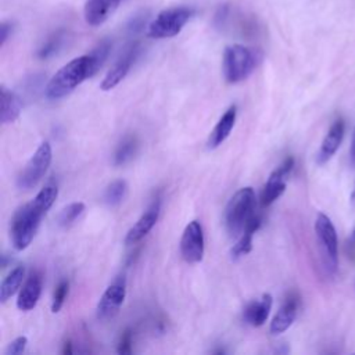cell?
<instances>
[{"mask_svg":"<svg viewBox=\"0 0 355 355\" xmlns=\"http://www.w3.org/2000/svg\"><path fill=\"white\" fill-rule=\"evenodd\" d=\"M57 196V186L53 183L46 184L31 202L17 209L10 226L11 244L17 251H22L31 244L42 218L53 207Z\"/></svg>","mask_w":355,"mask_h":355,"instance_id":"cell-1","label":"cell"},{"mask_svg":"<svg viewBox=\"0 0 355 355\" xmlns=\"http://www.w3.org/2000/svg\"><path fill=\"white\" fill-rule=\"evenodd\" d=\"M103 62L93 54L76 57L61 67L46 86V97L50 100H60L75 90L82 82L92 78Z\"/></svg>","mask_w":355,"mask_h":355,"instance_id":"cell-2","label":"cell"},{"mask_svg":"<svg viewBox=\"0 0 355 355\" xmlns=\"http://www.w3.org/2000/svg\"><path fill=\"white\" fill-rule=\"evenodd\" d=\"M255 193L250 186L237 190L232 196L225 209V226L229 236L236 237L244 230L245 225L255 215Z\"/></svg>","mask_w":355,"mask_h":355,"instance_id":"cell-3","label":"cell"},{"mask_svg":"<svg viewBox=\"0 0 355 355\" xmlns=\"http://www.w3.org/2000/svg\"><path fill=\"white\" fill-rule=\"evenodd\" d=\"M258 64V54L255 50L243 46L232 44L223 53V76L229 83H239L247 79Z\"/></svg>","mask_w":355,"mask_h":355,"instance_id":"cell-4","label":"cell"},{"mask_svg":"<svg viewBox=\"0 0 355 355\" xmlns=\"http://www.w3.org/2000/svg\"><path fill=\"white\" fill-rule=\"evenodd\" d=\"M194 10L190 7H171L162 10L147 26V36L153 39H168L176 36L191 18Z\"/></svg>","mask_w":355,"mask_h":355,"instance_id":"cell-5","label":"cell"},{"mask_svg":"<svg viewBox=\"0 0 355 355\" xmlns=\"http://www.w3.org/2000/svg\"><path fill=\"white\" fill-rule=\"evenodd\" d=\"M53 158L51 146L44 141L42 143L33 155L29 158L24 169L19 172L17 178V187L19 190H29L35 187L42 178L46 175Z\"/></svg>","mask_w":355,"mask_h":355,"instance_id":"cell-6","label":"cell"},{"mask_svg":"<svg viewBox=\"0 0 355 355\" xmlns=\"http://www.w3.org/2000/svg\"><path fill=\"white\" fill-rule=\"evenodd\" d=\"M315 233H316L319 245L323 251V255L326 258L327 266L334 270L337 266L338 241H337L336 229L327 215H324L322 212L318 214L316 220H315Z\"/></svg>","mask_w":355,"mask_h":355,"instance_id":"cell-7","label":"cell"},{"mask_svg":"<svg viewBox=\"0 0 355 355\" xmlns=\"http://www.w3.org/2000/svg\"><path fill=\"white\" fill-rule=\"evenodd\" d=\"M125 297H126V282L123 276H119L105 288V291L100 297L96 308L97 319L108 320L114 318L118 313L119 308L122 306Z\"/></svg>","mask_w":355,"mask_h":355,"instance_id":"cell-8","label":"cell"},{"mask_svg":"<svg viewBox=\"0 0 355 355\" xmlns=\"http://www.w3.org/2000/svg\"><path fill=\"white\" fill-rule=\"evenodd\" d=\"M180 255L187 263H197L204 257V232L200 220L186 225L180 239Z\"/></svg>","mask_w":355,"mask_h":355,"instance_id":"cell-9","label":"cell"},{"mask_svg":"<svg viewBox=\"0 0 355 355\" xmlns=\"http://www.w3.org/2000/svg\"><path fill=\"white\" fill-rule=\"evenodd\" d=\"M294 166V158L287 157L268 178L266 184L263 186L262 194H261V202L263 207L270 205L275 202L286 190V182L287 178Z\"/></svg>","mask_w":355,"mask_h":355,"instance_id":"cell-10","label":"cell"},{"mask_svg":"<svg viewBox=\"0 0 355 355\" xmlns=\"http://www.w3.org/2000/svg\"><path fill=\"white\" fill-rule=\"evenodd\" d=\"M139 51H140V47H139V43H132L129 44L123 54L118 58V61L112 65V68L107 72V75L104 76V79L101 80L100 83V89L107 92V90H111L114 89L129 72L132 64L135 62L136 57L139 55Z\"/></svg>","mask_w":355,"mask_h":355,"instance_id":"cell-11","label":"cell"},{"mask_svg":"<svg viewBox=\"0 0 355 355\" xmlns=\"http://www.w3.org/2000/svg\"><path fill=\"white\" fill-rule=\"evenodd\" d=\"M161 212V198L157 197L148 205V208L143 212V215L136 220V223L128 230L125 236V244L132 245L139 243L143 237H146L150 230L155 226L158 216Z\"/></svg>","mask_w":355,"mask_h":355,"instance_id":"cell-12","label":"cell"},{"mask_svg":"<svg viewBox=\"0 0 355 355\" xmlns=\"http://www.w3.org/2000/svg\"><path fill=\"white\" fill-rule=\"evenodd\" d=\"M42 287H43L42 275L39 272H32L18 294V300H17L18 309L24 312L33 309L40 298Z\"/></svg>","mask_w":355,"mask_h":355,"instance_id":"cell-13","label":"cell"},{"mask_svg":"<svg viewBox=\"0 0 355 355\" xmlns=\"http://www.w3.org/2000/svg\"><path fill=\"white\" fill-rule=\"evenodd\" d=\"M298 312V298L295 295H290L284 300L276 315L273 316L269 331L273 336L284 333L295 320Z\"/></svg>","mask_w":355,"mask_h":355,"instance_id":"cell-14","label":"cell"},{"mask_svg":"<svg viewBox=\"0 0 355 355\" xmlns=\"http://www.w3.org/2000/svg\"><path fill=\"white\" fill-rule=\"evenodd\" d=\"M122 0H86L85 19L90 26H100L118 8Z\"/></svg>","mask_w":355,"mask_h":355,"instance_id":"cell-15","label":"cell"},{"mask_svg":"<svg viewBox=\"0 0 355 355\" xmlns=\"http://www.w3.org/2000/svg\"><path fill=\"white\" fill-rule=\"evenodd\" d=\"M343 137H344V122L343 119H337L333 122V125L330 126L327 135L322 141V146L316 155L318 164H324L334 155V153L337 151V148L343 141Z\"/></svg>","mask_w":355,"mask_h":355,"instance_id":"cell-16","label":"cell"},{"mask_svg":"<svg viewBox=\"0 0 355 355\" xmlns=\"http://www.w3.org/2000/svg\"><path fill=\"white\" fill-rule=\"evenodd\" d=\"M236 116H237V108H236V105H230L225 111V114L219 118V121L216 122L214 129L211 130L208 140H207L208 148L219 147L229 137V135L234 126Z\"/></svg>","mask_w":355,"mask_h":355,"instance_id":"cell-17","label":"cell"},{"mask_svg":"<svg viewBox=\"0 0 355 355\" xmlns=\"http://www.w3.org/2000/svg\"><path fill=\"white\" fill-rule=\"evenodd\" d=\"M272 304H273V298L270 294H263L259 300H254L251 301L243 312V319L245 323L254 326V327H259L262 326L268 316L269 312L272 309Z\"/></svg>","mask_w":355,"mask_h":355,"instance_id":"cell-18","label":"cell"},{"mask_svg":"<svg viewBox=\"0 0 355 355\" xmlns=\"http://www.w3.org/2000/svg\"><path fill=\"white\" fill-rule=\"evenodd\" d=\"M261 218L258 215H254L250 222L245 225L244 230L241 232L240 239L237 240V243L233 245V248L230 250V255L232 259H239L243 255H247L251 250H252V237L255 234V232L261 227Z\"/></svg>","mask_w":355,"mask_h":355,"instance_id":"cell-19","label":"cell"},{"mask_svg":"<svg viewBox=\"0 0 355 355\" xmlns=\"http://www.w3.org/2000/svg\"><path fill=\"white\" fill-rule=\"evenodd\" d=\"M1 110H0V121L3 123H12L18 119L22 108L21 98L6 86H1Z\"/></svg>","mask_w":355,"mask_h":355,"instance_id":"cell-20","label":"cell"},{"mask_svg":"<svg viewBox=\"0 0 355 355\" xmlns=\"http://www.w3.org/2000/svg\"><path fill=\"white\" fill-rule=\"evenodd\" d=\"M139 151V140L135 135H128L122 139L114 153V165H125L132 161Z\"/></svg>","mask_w":355,"mask_h":355,"instance_id":"cell-21","label":"cell"},{"mask_svg":"<svg viewBox=\"0 0 355 355\" xmlns=\"http://www.w3.org/2000/svg\"><path fill=\"white\" fill-rule=\"evenodd\" d=\"M25 277V268L24 266H15L1 282L0 286V301L6 302L10 300L21 287Z\"/></svg>","mask_w":355,"mask_h":355,"instance_id":"cell-22","label":"cell"},{"mask_svg":"<svg viewBox=\"0 0 355 355\" xmlns=\"http://www.w3.org/2000/svg\"><path fill=\"white\" fill-rule=\"evenodd\" d=\"M128 196V183L123 179L114 180L104 191V201L110 207L119 205Z\"/></svg>","mask_w":355,"mask_h":355,"instance_id":"cell-23","label":"cell"},{"mask_svg":"<svg viewBox=\"0 0 355 355\" xmlns=\"http://www.w3.org/2000/svg\"><path fill=\"white\" fill-rule=\"evenodd\" d=\"M85 211V204L80 201L71 202L69 205L64 207L58 215V225L61 227H69Z\"/></svg>","mask_w":355,"mask_h":355,"instance_id":"cell-24","label":"cell"},{"mask_svg":"<svg viewBox=\"0 0 355 355\" xmlns=\"http://www.w3.org/2000/svg\"><path fill=\"white\" fill-rule=\"evenodd\" d=\"M68 291H69V282L68 280H61L57 284V287L54 290V294H53V301H51V312L53 313L60 312V309L62 308V305L67 300Z\"/></svg>","mask_w":355,"mask_h":355,"instance_id":"cell-25","label":"cell"},{"mask_svg":"<svg viewBox=\"0 0 355 355\" xmlns=\"http://www.w3.org/2000/svg\"><path fill=\"white\" fill-rule=\"evenodd\" d=\"M61 40H62L61 33H54L51 37H49V39L44 42V44H43V46L39 49V51H37L39 58L44 60V58H49V57H51L53 54H55L57 50H58L60 46H61Z\"/></svg>","mask_w":355,"mask_h":355,"instance_id":"cell-26","label":"cell"},{"mask_svg":"<svg viewBox=\"0 0 355 355\" xmlns=\"http://www.w3.org/2000/svg\"><path fill=\"white\" fill-rule=\"evenodd\" d=\"M26 345H28V338H26V336H19V337H17L15 340H12V341L8 344V347H7V349H6V354H7V355H18V354H22V352L25 351Z\"/></svg>","mask_w":355,"mask_h":355,"instance_id":"cell-27","label":"cell"},{"mask_svg":"<svg viewBox=\"0 0 355 355\" xmlns=\"http://www.w3.org/2000/svg\"><path fill=\"white\" fill-rule=\"evenodd\" d=\"M132 337H133V333L130 329L123 330V333L121 334L119 341H118V352L119 354H130L132 352V341H133Z\"/></svg>","mask_w":355,"mask_h":355,"instance_id":"cell-28","label":"cell"},{"mask_svg":"<svg viewBox=\"0 0 355 355\" xmlns=\"http://www.w3.org/2000/svg\"><path fill=\"white\" fill-rule=\"evenodd\" d=\"M10 32H11V25L7 24V22H3V24H1V28H0V39H1V40H0V44H1V46L6 43V40H7Z\"/></svg>","mask_w":355,"mask_h":355,"instance_id":"cell-29","label":"cell"},{"mask_svg":"<svg viewBox=\"0 0 355 355\" xmlns=\"http://www.w3.org/2000/svg\"><path fill=\"white\" fill-rule=\"evenodd\" d=\"M351 159L355 165V129H354V133H352V143H351Z\"/></svg>","mask_w":355,"mask_h":355,"instance_id":"cell-30","label":"cell"},{"mask_svg":"<svg viewBox=\"0 0 355 355\" xmlns=\"http://www.w3.org/2000/svg\"><path fill=\"white\" fill-rule=\"evenodd\" d=\"M72 348H71V341H65L64 343V348H62V354H71Z\"/></svg>","mask_w":355,"mask_h":355,"instance_id":"cell-31","label":"cell"},{"mask_svg":"<svg viewBox=\"0 0 355 355\" xmlns=\"http://www.w3.org/2000/svg\"><path fill=\"white\" fill-rule=\"evenodd\" d=\"M351 241L355 243V227L352 229V233H351Z\"/></svg>","mask_w":355,"mask_h":355,"instance_id":"cell-32","label":"cell"},{"mask_svg":"<svg viewBox=\"0 0 355 355\" xmlns=\"http://www.w3.org/2000/svg\"><path fill=\"white\" fill-rule=\"evenodd\" d=\"M351 202L355 205V190H354L352 194H351Z\"/></svg>","mask_w":355,"mask_h":355,"instance_id":"cell-33","label":"cell"}]
</instances>
